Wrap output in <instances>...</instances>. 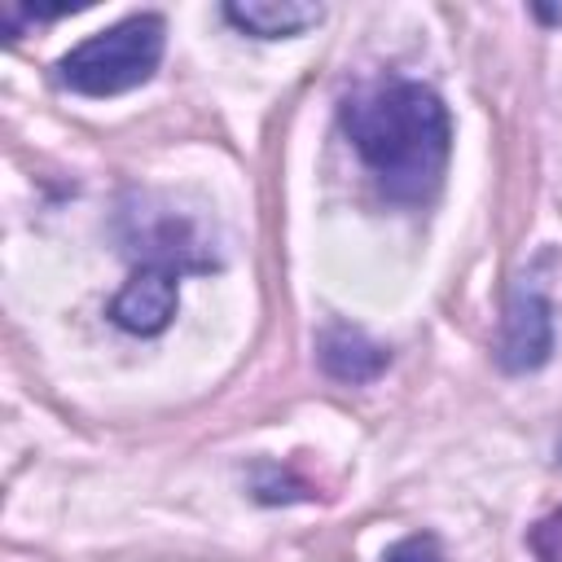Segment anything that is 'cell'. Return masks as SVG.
<instances>
[{
    "label": "cell",
    "mask_w": 562,
    "mask_h": 562,
    "mask_svg": "<svg viewBox=\"0 0 562 562\" xmlns=\"http://www.w3.org/2000/svg\"><path fill=\"white\" fill-rule=\"evenodd\" d=\"M338 119L386 198L426 202L439 189L452 123L435 88L404 75H378L342 97Z\"/></svg>",
    "instance_id": "obj_1"
},
{
    "label": "cell",
    "mask_w": 562,
    "mask_h": 562,
    "mask_svg": "<svg viewBox=\"0 0 562 562\" xmlns=\"http://www.w3.org/2000/svg\"><path fill=\"white\" fill-rule=\"evenodd\" d=\"M158 61H162V18L132 13L110 31H97L92 40L75 44L57 61V79L83 97H119L140 88L158 70Z\"/></svg>",
    "instance_id": "obj_2"
},
{
    "label": "cell",
    "mask_w": 562,
    "mask_h": 562,
    "mask_svg": "<svg viewBox=\"0 0 562 562\" xmlns=\"http://www.w3.org/2000/svg\"><path fill=\"white\" fill-rule=\"evenodd\" d=\"M553 351V307L549 299L518 281L505 299V316H501V338H496V364L505 373H531L549 360Z\"/></svg>",
    "instance_id": "obj_3"
},
{
    "label": "cell",
    "mask_w": 562,
    "mask_h": 562,
    "mask_svg": "<svg viewBox=\"0 0 562 562\" xmlns=\"http://www.w3.org/2000/svg\"><path fill=\"white\" fill-rule=\"evenodd\" d=\"M132 228L123 233L127 250L140 259V263H154V268H171V272H206L215 259L206 255L198 228L176 215V211H127L123 215Z\"/></svg>",
    "instance_id": "obj_4"
},
{
    "label": "cell",
    "mask_w": 562,
    "mask_h": 562,
    "mask_svg": "<svg viewBox=\"0 0 562 562\" xmlns=\"http://www.w3.org/2000/svg\"><path fill=\"white\" fill-rule=\"evenodd\" d=\"M176 281H180V272H171V268L136 263V272L127 277V285L110 303V321L127 334H162L176 316V303H180Z\"/></svg>",
    "instance_id": "obj_5"
},
{
    "label": "cell",
    "mask_w": 562,
    "mask_h": 562,
    "mask_svg": "<svg viewBox=\"0 0 562 562\" xmlns=\"http://www.w3.org/2000/svg\"><path fill=\"white\" fill-rule=\"evenodd\" d=\"M224 18L259 40H285L299 35L307 26H316L325 18L321 4H303V0H246V4H224Z\"/></svg>",
    "instance_id": "obj_6"
},
{
    "label": "cell",
    "mask_w": 562,
    "mask_h": 562,
    "mask_svg": "<svg viewBox=\"0 0 562 562\" xmlns=\"http://www.w3.org/2000/svg\"><path fill=\"white\" fill-rule=\"evenodd\" d=\"M386 360H391L386 347L364 338L351 325H334V329L321 334V364L338 382H373L386 369Z\"/></svg>",
    "instance_id": "obj_7"
},
{
    "label": "cell",
    "mask_w": 562,
    "mask_h": 562,
    "mask_svg": "<svg viewBox=\"0 0 562 562\" xmlns=\"http://www.w3.org/2000/svg\"><path fill=\"white\" fill-rule=\"evenodd\" d=\"M527 549L536 553V562H562V509L544 514V518L527 531Z\"/></svg>",
    "instance_id": "obj_8"
},
{
    "label": "cell",
    "mask_w": 562,
    "mask_h": 562,
    "mask_svg": "<svg viewBox=\"0 0 562 562\" xmlns=\"http://www.w3.org/2000/svg\"><path fill=\"white\" fill-rule=\"evenodd\" d=\"M382 562H443V549L435 536L422 531V536H404L400 544H391Z\"/></svg>",
    "instance_id": "obj_9"
}]
</instances>
